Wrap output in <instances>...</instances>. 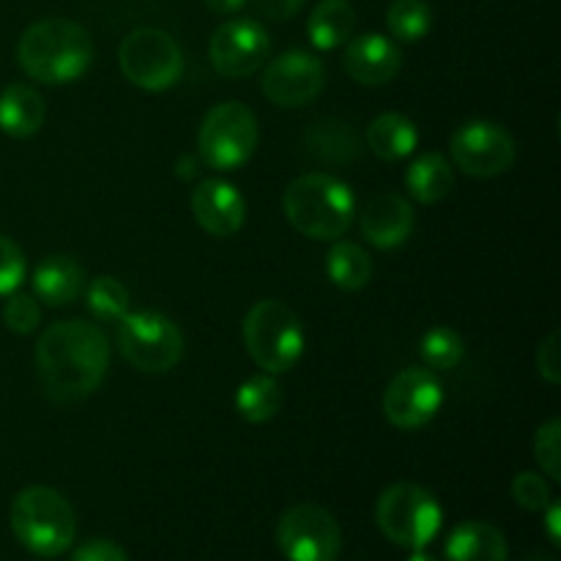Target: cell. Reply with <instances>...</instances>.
Masks as SVG:
<instances>
[{"instance_id":"obj_4","label":"cell","mask_w":561,"mask_h":561,"mask_svg":"<svg viewBox=\"0 0 561 561\" xmlns=\"http://www.w3.org/2000/svg\"><path fill=\"white\" fill-rule=\"evenodd\" d=\"M11 531L36 557H60L75 546L77 515L64 493L31 485L11 502Z\"/></svg>"},{"instance_id":"obj_2","label":"cell","mask_w":561,"mask_h":561,"mask_svg":"<svg viewBox=\"0 0 561 561\" xmlns=\"http://www.w3.org/2000/svg\"><path fill=\"white\" fill-rule=\"evenodd\" d=\"M16 60L31 80L44 85H66L91 69L93 42L80 22L53 16L33 22L22 33Z\"/></svg>"},{"instance_id":"obj_37","label":"cell","mask_w":561,"mask_h":561,"mask_svg":"<svg viewBox=\"0 0 561 561\" xmlns=\"http://www.w3.org/2000/svg\"><path fill=\"white\" fill-rule=\"evenodd\" d=\"M542 513H546L548 537H551V542H553V546L559 548V542H561V535H559V515H561V507H559L557 502H551V504H548L546 510H542Z\"/></svg>"},{"instance_id":"obj_23","label":"cell","mask_w":561,"mask_h":561,"mask_svg":"<svg viewBox=\"0 0 561 561\" xmlns=\"http://www.w3.org/2000/svg\"><path fill=\"white\" fill-rule=\"evenodd\" d=\"M356 14L345 0H321L307 20V36L312 47L321 53H332L354 38Z\"/></svg>"},{"instance_id":"obj_9","label":"cell","mask_w":561,"mask_h":561,"mask_svg":"<svg viewBox=\"0 0 561 561\" xmlns=\"http://www.w3.org/2000/svg\"><path fill=\"white\" fill-rule=\"evenodd\" d=\"M118 66L135 88L162 93L184 75V53L170 33L140 27L121 42Z\"/></svg>"},{"instance_id":"obj_33","label":"cell","mask_w":561,"mask_h":561,"mask_svg":"<svg viewBox=\"0 0 561 561\" xmlns=\"http://www.w3.org/2000/svg\"><path fill=\"white\" fill-rule=\"evenodd\" d=\"M513 499L529 513H542L553 502L551 485L535 471H524L513 480Z\"/></svg>"},{"instance_id":"obj_26","label":"cell","mask_w":561,"mask_h":561,"mask_svg":"<svg viewBox=\"0 0 561 561\" xmlns=\"http://www.w3.org/2000/svg\"><path fill=\"white\" fill-rule=\"evenodd\" d=\"M327 274L340 290H362L373 277V261L359 244L337 241L327 255Z\"/></svg>"},{"instance_id":"obj_15","label":"cell","mask_w":561,"mask_h":561,"mask_svg":"<svg viewBox=\"0 0 561 561\" xmlns=\"http://www.w3.org/2000/svg\"><path fill=\"white\" fill-rule=\"evenodd\" d=\"M192 214H195L197 225L206 230L208 236L217 239H228L244 228L247 219V201L233 184L222 179H206L195 186L192 192Z\"/></svg>"},{"instance_id":"obj_24","label":"cell","mask_w":561,"mask_h":561,"mask_svg":"<svg viewBox=\"0 0 561 561\" xmlns=\"http://www.w3.org/2000/svg\"><path fill=\"white\" fill-rule=\"evenodd\" d=\"M405 190L416 203H425V206L444 201L455 190L453 164L436 151L422 153L405 170Z\"/></svg>"},{"instance_id":"obj_1","label":"cell","mask_w":561,"mask_h":561,"mask_svg":"<svg viewBox=\"0 0 561 561\" xmlns=\"http://www.w3.org/2000/svg\"><path fill=\"white\" fill-rule=\"evenodd\" d=\"M110 367V345L96 323L69 318L42 332L36 373L44 394L55 403H77L96 392Z\"/></svg>"},{"instance_id":"obj_13","label":"cell","mask_w":561,"mask_h":561,"mask_svg":"<svg viewBox=\"0 0 561 561\" xmlns=\"http://www.w3.org/2000/svg\"><path fill=\"white\" fill-rule=\"evenodd\" d=\"M327 85V69L321 60L301 49H290L274 58L263 71V93L272 104L283 110H296L310 104Z\"/></svg>"},{"instance_id":"obj_20","label":"cell","mask_w":561,"mask_h":561,"mask_svg":"<svg viewBox=\"0 0 561 561\" xmlns=\"http://www.w3.org/2000/svg\"><path fill=\"white\" fill-rule=\"evenodd\" d=\"M447 561H507L510 548L502 531L485 520H466L453 529L444 546Z\"/></svg>"},{"instance_id":"obj_21","label":"cell","mask_w":561,"mask_h":561,"mask_svg":"<svg viewBox=\"0 0 561 561\" xmlns=\"http://www.w3.org/2000/svg\"><path fill=\"white\" fill-rule=\"evenodd\" d=\"M305 148L323 164H351L362 151V137L348 121L327 118L307 129Z\"/></svg>"},{"instance_id":"obj_8","label":"cell","mask_w":561,"mask_h":561,"mask_svg":"<svg viewBox=\"0 0 561 561\" xmlns=\"http://www.w3.org/2000/svg\"><path fill=\"white\" fill-rule=\"evenodd\" d=\"M197 148L211 170H239L257 148V118L247 104L222 102L208 110L197 131Z\"/></svg>"},{"instance_id":"obj_12","label":"cell","mask_w":561,"mask_h":561,"mask_svg":"<svg viewBox=\"0 0 561 561\" xmlns=\"http://www.w3.org/2000/svg\"><path fill=\"white\" fill-rule=\"evenodd\" d=\"M453 162L474 179H496L515 162V140L502 124L466 121L449 140Z\"/></svg>"},{"instance_id":"obj_39","label":"cell","mask_w":561,"mask_h":561,"mask_svg":"<svg viewBox=\"0 0 561 561\" xmlns=\"http://www.w3.org/2000/svg\"><path fill=\"white\" fill-rule=\"evenodd\" d=\"M405 561H438V559L431 557V553H425V548H420V551L411 553V557L405 559Z\"/></svg>"},{"instance_id":"obj_27","label":"cell","mask_w":561,"mask_h":561,"mask_svg":"<svg viewBox=\"0 0 561 561\" xmlns=\"http://www.w3.org/2000/svg\"><path fill=\"white\" fill-rule=\"evenodd\" d=\"M387 27L392 38L403 44H416L431 33L433 11L425 0H394L387 11Z\"/></svg>"},{"instance_id":"obj_6","label":"cell","mask_w":561,"mask_h":561,"mask_svg":"<svg viewBox=\"0 0 561 561\" xmlns=\"http://www.w3.org/2000/svg\"><path fill=\"white\" fill-rule=\"evenodd\" d=\"M376 524L394 546L420 551L442 531L444 513L438 499L416 482H394L378 496Z\"/></svg>"},{"instance_id":"obj_18","label":"cell","mask_w":561,"mask_h":561,"mask_svg":"<svg viewBox=\"0 0 561 561\" xmlns=\"http://www.w3.org/2000/svg\"><path fill=\"white\" fill-rule=\"evenodd\" d=\"M33 294L47 307H66L85 290V268L71 255H49L31 277Z\"/></svg>"},{"instance_id":"obj_17","label":"cell","mask_w":561,"mask_h":561,"mask_svg":"<svg viewBox=\"0 0 561 561\" xmlns=\"http://www.w3.org/2000/svg\"><path fill=\"white\" fill-rule=\"evenodd\" d=\"M362 236L378 250H394L414 233V208L403 195L378 192L362 208Z\"/></svg>"},{"instance_id":"obj_32","label":"cell","mask_w":561,"mask_h":561,"mask_svg":"<svg viewBox=\"0 0 561 561\" xmlns=\"http://www.w3.org/2000/svg\"><path fill=\"white\" fill-rule=\"evenodd\" d=\"M27 277V261L20 247L0 233V296H9L20 290Z\"/></svg>"},{"instance_id":"obj_34","label":"cell","mask_w":561,"mask_h":561,"mask_svg":"<svg viewBox=\"0 0 561 561\" xmlns=\"http://www.w3.org/2000/svg\"><path fill=\"white\" fill-rule=\"evenodd\" d=\"M537 373L546 378L548 383L561 381V345L559 332H551L537 348Z\"/></svg>"},{"instance_id":"obj_38","label":"cell","mask_w":561,"mask_h":561,"mask_svg":"<svg viewBox=\"0 0 561 561\" xmlns=\"http://www.w3.org/2000/svg\"><path fill=\"white\" fill-rule=\"evenodd\" d=\"M214 14H236L247 5V0H203Z\"/></svg>"},{"instance_id":"obj_11","label":"cell","mask_w":561,"mask_h":561,"mask_svg":"<svg viewBox=\"0 0 561 561\" xmlns=\"http://www.w3.org/2000/svg\"><path fill=\"white\" fill-rule=\"evenodd\" d=\"M444 405V387L427 367H405L383 389L381 409L389 425L420 431L431 425Z\"/></svg>"},{"instance_id":"obj_31","label":"cell","mask_w":561,"mask_h":561,"mask_svg":"<svg viewBox=\"0 0 561 561\" xmlns=\"http://www.w3.org/2000/svg\"><path fill=\"white\" fill-rule=\"evenodd\" d=\"M3 321L14 334H33L42 323V310L38 301L27 294H9L3 305Z\"/></svg>"},{"instance_id":"obj_29","label":"cell","mask_w":561,"mask_h":561,"mask_svg":"<svg viewBox=\"0 0 561 561\" xmlns=\"http://www.w3.org/2000/svg\"><path fill=\"white\" fill-rule=\"evenodd\" d=\"M466 354V343L455 329L436 327L425 332L420 343V356L427 370H453Z\"/></svg>"},{"instance_id":"obj_28","label":"cell","mask_w":561,"mask_h":561,"mask_svg":"<svg viewBox=\"0 0 561 561\" xmlns=\"http://www.w3.org/2000/svg\"><path fill=\"white\" fill-rule=\"evenodd\" d=\"M85 305L99 323L121 321L129 307V290L115 277L104 274V277L91 279V285L85 288Z\"/></svg>"},{"instance_id":"obj_19","label":"cell","mask_w":561,"mask_h":561,"mask_svg":"<svg viewBox=\"0 0 561 561\" xmlns=\"http://www.w3.org/2000/svg\"><path fill=\"white\" fill-rule=\"evenodd\" d=\"M44 96L33 85L25 82H11L3 93H0V131L14 140H25L33 137L44 124Z\"/></svg>"},{"instance_id":"obj_35","label":"cell","mask_w":561,"mask_h":561,"mask_svg":"<svg viewBox=\"0 0 561 561\" xmlns=\"http://www.w3.org/2000/svg\"><path fill=\"white\" fill-rule=\"evenodd\" d=\"M71 561H129V557L113 540H88L71 553Z\"/></svg>"},{"instance_id":"obj_36","label":"cell","mask_w":561,"mask_h":561,"mask_svg":"<svg viewBox=\"0 0 561 561\" xmlns=\"http://www.w3.org/2000/svg\"><path fill=\"white\" fill-rule=\"evenodd\" d=\"M305 0H255V9L272 22H288L301 11Z\"/></svg>"},{"instance_id":"obj_3","label":"cell","mask_w":561,"mask_h":561,"mask_svg":"<svg viewBox=\"0 0 561 561\" xmlns=\"http://www.w3.org/2000/svg\"><path fill=\"white\" fill-rule=\"evenodd\" d=\"M288 222L312 241H337L351 230L356 197L345 181L327 173H307L290 181L283 195Z\"/></svg>"},{"instance_id":"obj_5","label":"cell","mask_w":561,"mask_h":561,"mask_svg":"<svg viewBox=\"0 0 561 561\" xmlns=\"http://www.w3.org/2000/svg\"><path fill=\"white\" fill-rule=\"evenodd\" d=\"M244 345L250 359L268 376L294 370L305 354V329L296 312L277 299H263L244 318Z\"/></svg>"},{"instance_id":"obj_10","label":"cell","mask_w":561,"mask_h":561,"mask_svg":"<svg viewBox=\"0 0 561 561\" xmlns=\"http://www.w3.org/2000/svg\"><path fill=\"white\" fill-rule=\"evenodd\" d=\"M277 546L288 561H337L343 531L321 504H296L279 518Z\"/></svg>"},{"instance_id":"obj_14","label":"cell","mask_w":561,"mask_h":561,"mask_svg":"<svg viewBox=\"0 0 561 561\" xmlns=\"http://www.w3.org/2000/svg\"><path fill=\"white\" fill-rule=\"evenodd\" d=\"M268 33L255 20H230L214 31L208 44L211 66L225 77H250L268 60Z\"/></svg>"},{"instance_id":"obj_30","label":"cell","mask_w":561,"mask_h":561,"mask_svg":"<svg viewBox=\"0 0 561 561\" xmlns=\"http://www.w3.org/2000/svg\"><path fill=\"white\" fill-rule=\"evenodd\" d=\"M535 458L553 482L561 480V422L548 420L535 436Z\"/></svg>"},{"instance_id":"obj_22","label":"cell","mask_w":561,"mask_h":561,"mask_svg":"<svg viewBox=\"0 0 561 561\" xmlns=\"http://www.w3.org/2000/svg\"><path fill=\"white\" fill-rule=\"evenodd\" d=\"M365 142L378 159L383 162H400V159L411 157L420 146V129L409 115L400 113H383L367 126Z\"/></svg>"},{"instance_id":"obj_7","label":"cell","mask_w":561,"mask_h":561,"mask_svg":"<svg viewBox=\"0 0 561 561\" xmlns=\"http://www.w3.org/2000/svg\"><path fill=\"white\" fill-rule=\"evenodd\" d=\"M118 323V351L137 373H168L184 356V334L162 312H126Z\"/></svg>"},{"instance_id":"obj_16","label":"cell","mask_w":561,"mask_h":561,"mask_svg":"<svg viewBox=\"0 0 561 561\" xmlns=\"http://www.w3.org/2000/svg\"><path fill=\"white\" fill-rule=\"evenodd\" d=\"M345 71L362 85H387L398 77L403 66V53L392 38L381 33H362V36L348 38L343 53Z\"/></svg>"},{"instance_id":"obj_25","label":"cell","mask_w":561,"mask_h":561,"mask_svg":"<svg viewBox=\"0 0 561 561\" xmlns=\"http://www.w3.org/2000/svg\"><path fill=\"white\" fill-rule=\"evenodd\" d=\"M283 405V389L272 376H252L236 389V411L241 420L252 422V425H263V422L274 420Z\"/></svg>"}]
</instances>
